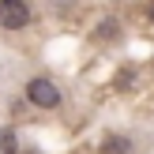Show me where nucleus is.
I'll return each instance as SVG.
<instances>
[{
    "mask_svg": "<svg viewBox=\"0 0 154 154\" xmlns=\"http://www.w3.org/2000/svg\"><path fill=\"white\" fill-rule=\"evenodd\" d=\"M26 98H30L34 105H42V109L60 105V90L53 87L49 79H30V83H26Z\"/></svg>",
    "mask_w": 154,
    "mask_h": 154,
    "instance_id": "nucleus-1",
    "label": "nucleus"
},
{
    "mask_svg": "<svg viewBox=\"0 0 154 154\" xmlns=\"http://www.w3.org/2000/svg\"><path fill=\"white\" fill-rule=\"evenodd\" d=\"M0 23H4L8 30H19L30 23V8L23 4V0H4L0 4Z\"/></svg>",
    "mask_w": 154,
    "mask_h": 154,
    "instance_id": "nucleus-2",
    "label": "nucleus"
},
{
    "mask_svg": "<svg viewBox=\"0 0 154 154\" xmlns=\"http://www.w3.org/2000/svg\"><path fill=\"white\" fill-rule=\"evenodd\" d=\"M19 150V139H15L11 128H0V154H15Z\"/></svg>",
    "mask_w": 154,
    "mask_h": 154,
    "instance_id": "nucleus-3",
    "label": "nucleus"
},
{
    "mask_svg": "<svg viewBox=\"0 0 154 154\" xmlns=\"http://www.w3.org/2000/svg\"><path fill=\"white\" fill-rule=\"evenodd\" d=\"M124 150H128V139H120V135H109L102 143V154H124Z\"/></svg>",
    "mask_w": 154,
    "mask_h": 154,
    "instance_id": "nucleus-4",
    "label": "nucleus"
},
{
    "mask_svg": "<svg viewBox=\"0 0 154 154\" xmlns=\"http://www.w3.org/2000/svg\"><path fill=\"white\" fill-rule=\"evenodd\" d=\"M150 19H154V8H150Z\"/></svg>",
    "mask_w": 154,
    "mask_h": 154,
    "instance_id": "nucleus-5",
    "label": "nucleus"
}]
</instances>
